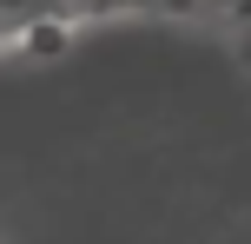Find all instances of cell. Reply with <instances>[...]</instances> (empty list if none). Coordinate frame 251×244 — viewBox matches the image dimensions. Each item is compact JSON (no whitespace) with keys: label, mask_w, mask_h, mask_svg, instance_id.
Masks as SVG:
<instances>
[{"label":"cell","mask_w":251,"mask_h":244,"mask_svg":"<svg viewBox=\"0 0 251 244\" xmlns=\"http://www.w3.org/2000/svg\"><path fill=\"white\" fill-rule=\"evenodd\" d=\"M119 7H172V0H119Z\"/></svg>","instance_id":"obj_2"},{"label":"cell","mask_w":251,"mask_h":244,"mask_svg":"<svg viewBox=\"0 0 251 244\" xmlns=\"http://www.w3.org/2000/svg\"><path fill=\"white\" fill-rule=\"evenodd\" d=\"M40 7H53V0H0V26H7V20H13V26H20V20H33Z\"/></svg>","instance_id":"obj_1"}]
</instances>
